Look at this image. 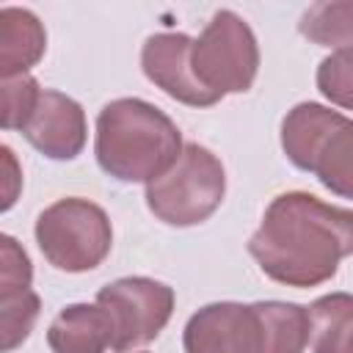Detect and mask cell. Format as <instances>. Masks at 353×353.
<instances>
[{"instance_id": "obj_1", "label": "cell", "mask_w": 353, "mask_h": 353, "mask_svg": "<svg viewBox=\"0 0 353 353\" xmlns=\"http://www.w3.org/2000/svg\"><path fill=\"white\" fill-rule=\"evenodd\" d=\"M248 254L279 284L298 290L325 284L339 262L353 256V210L306 190L279 193L248 237Z\"/></svg>"}, {"instance_id": "obj_2", "label": "cell", "mask_w": 353, "mask_h": 353, "mask_svg": "<svg viewBox=\"0 0 353 353\" xmlns=\"http://www.w3.org/2000/svg\"><path fill=\"white\" fill-rule=\"evenodd\" d=\"M309 309L292 301H215L193 312L182 331L185 353H303Z\"/></svg>"}, {"instance_id": "obj_3", "label": "cell", "mask_w": 353, "mask_h": 353, "mask_svg": "<svg viewBox=\"0 0 353 353\" xmlns=\"http://www.w3.org/2000/svg\"><path fill=\"white\" fill-rule=\"evenodd\" d=\"M182 149L185 141L174 119L146 99L121 97L97 116L94 157L116 182L149 185L176 163Z\"/></svg>"}, {"instance_id": "obj_4", "label": "cell", "mask_w": 353, "mask_h": 353, "mask_svg": "<svg viewBox=\"0 0 353 353\" xmlns=\"http://www.w3.org/2000/svg\"><path fill=\"white\" fill-rule=\"evenodd\" d=\"M281 152L295 168L317 176L325 190L353 201L350 116L320 102H298L281 119Z\"/></svg>"}, {"instance_id": "obj_5", "label": "cell", "mask_w": 353, "mask_h": 353, "mask_svg": "<svg viewBox=\"0 0 353 353\" xmlns=\"http://www.w3.org/2000/svg\"><path fill=\"white\" fill-rule=\"evenodd\" d=\"M226 196V168L215 152L188 141L176 163L146 185L149 212L176 229L204 223Z\"/></svg>"}, {"instance_id": "obj_6", "label": "cell", "mask_w": 353, "mask_h": 353, "mask_svg": "<svg viewBox=\"0 0 353 353\" xmlns=\"http://www.w3.org/2000/svg\"><path fill=\"white\" fill-rule=\"evenodd\" d=\"M33 237L55 270L85 273L99 268L110 254L113 226L99 204L80 196H66L39 212Z\"/></svg>"}, {"instance_id": "obj_7", "label": "cell", "mask_w": 353, "mask_h": 353, "mask_svg": "<svg viewBox=\"0 0 353 353\" xmlns=\"http://www.w3.org/2000/svg\"><path fill=\"white\" fill-rule=\"evenodd\" d=\"M190 66L215 99L245 94L259 72V44L251 25L232 8L215 11L201 36L193 39Z\"/></svg>"}, {"instance_id": "obj_8", "label": "cell", "mask_w": 353, "mask_h": 353, "mask_svg": "<svg viewBox=\"0 0 353 353\" xmlns=\"http://www.w3.org/2000/svg\"><path fill=\"white\" fill-rule=\"evenodd\" d=\"M97 303H102L113 317V353H130L160 336L174 314L176 295L165 281L149 276H124L105 284L97 292Z\"/></svg>"}, {"instance_id": "obj_9", "label": "cell", "mask_w": 353, "mask_h": 353, "mask_svg": "<svg viewBox=\"0 0 353 353\" xmlns=\"http://www.w3.org/2000/svg\"><path fill=\"white\" fill-rule=\"evenodd\" d=\"M193 39L188 33H152L141 47V69L149 83H154L171 99L188 108H212L215 99L193 74L190 66Z\"/></svg>"}, {"instance_id": "obj_10", "label": "cell", "mask_w": 353, "mask_h": 353, "mask_svg": "<svg viewBox=\"0 0 353 353\" xmlns=\"http://www.w3.org/2000/svg\"><path fill=\"white\" fill-rule=\"evenodd\" d=\"M22 135L39 154L50 160H58V163L74 160L83 152L85 138H88L85 110L69 94L44 88L36 110L22 127Z\"/></svg>"}, {"instance_id": "obj_11", "label": "cell", "mask_w": 353, "mask_h": 353, "mask_svg": "<svg viewBox=\"0 0 353 353\" xmlns=\"http://www.w3.org/2000/svg\"><path fill=\"white\" fill-rule=\"evenodd\" d=\"M47 345L52 353H105L116 345V325L102 303H69L63 306L50 328Z\"/></svg>"}, {"instance_id": "obj_12", "label": "cell", "mask_w": 353, "mask_h": 353, "mask_svg": "<svg viewBox=\"0 0 353 353\" xmlns=\"http://www.w3.org/2000/svg\"><path fill=\"white\" fill-rule=\"evenodd\" d=\"M47 30L30 8L3 6L0 8V74L19 77L44 58Z\"/></svg>"}, {"instance_id": "obj_13", "label": "cell", "mask_w": 353, "mask_h": 353, "mask_svg": "<svg viewBox=\"0 0 353 353\" xmlns=\"http://www.w3.org/2000/svg\"><path fill=\"white\" fill-rule=\"evenodd\" d=\"M309 309V347L312 353H345L353 336V295L328 292L317 298Z\"/></svg>"}, {"instance_id": "obj_14", "label": "cell", "mask_w": 353, "mask_h": 353, "mask_svg": "<svg viewBox=\"0 0 353 353\" xmlns=\"http://www.w3.org/2000/svg\"><path fill=\"white\" fill-rule=\"evenodd\" d=\"M301 36L334 52L353 50V0H323L309 6L298 22Z\"/></svg>"}, {"instance_id": "obj_15", "label": "cell", "mask_w": 353, "mask_h": 353, "mask_svg": "<svg viewBox=\"0 0 353 353\" xmlns=\"http://www.w3.org/2000/svg\"><path fill=\"white\" fill-rule=\"evenodd\" d=\"M41 312L39 295L30 290H17L0 295V331H3V350H17L33 331L36 317Z\"/></svg>"}, {"instance_id": "obj_16", "label": "cell", "mask_w": 353, "mask_h": 353, "mask_svg": "<svg viewBox=\"0 0 353 353\" xmlns=\"http://www.w3.org/2000/svg\"><path fill=\"white\" fill-rule=\"evenodd\" d=\"M317 91L336 108L353 110V50L331 52L320 61L314 74Z\"/></svg>"}, {"instance_id": "obj_17", "label": "cell", "mask_w": 353, "mask_h": 353, "mask_svg": "<svg viewBox=\"0 0 353 353\" xmlns=\"http://www.w3.org/2000/svg\"><path fill=\"white\" fill-rule=\"evenodd\" d=\"M41 85L33 74H19V77H6L3 80V130L8 132H22L28 124L30 113L39 105Z\"/></svg>"}, {"instance_id": "obj_18", "label": "cell", "mask_w": 353, "mask_h": 353, "mask_svg": "<svg viewBox=\"0 0 353 353\" xmlns=\"http://www.w3.org/2000/svg\"><path fill=\"white\" fill-rule=\"evenodd\" d=\"M30 284H33V265L25 248L11 234H0V295L30 290Z\"/></svg>"}, {"instance_id": "obj_19", "label": "cell", "mask_w": 353, "mask_h": 353, "mask_svg": "<svg viewBox=\"0 0 353 353\" xmlns=\"http://www.w3.org/2000/svg\"><path fill=\"white\" fill-rule=\"evenodd\" d=\"M0 157H3V212H8L22 190V168L14 157L11 146H0Z\"/></svg>"}, {"instance_id": "obj_20", "label": "cell", "mask_w": 353, "mask_h": 353, "mask_svg": "<svg viewBox=\"0 0 353 353\" xmlns=\"http://www.w3.org/2000/svg\"><path fill=\"white\" fill-rule=\"evenodd\" d=\"M345 353H353V336L347 339V347H345Z\"/></svg>"}, {"instance_id": "obj_21", "label": "cell", "mask_w": 353, "mask_h": 353, "mask_svg": "<svg viewBox=\"0 0 353 353\" xmlns=\"http://www.w3.org/2000/svg\"><path fill=\"white\" fill-rule=\"evenodd\" d=\"M143 353H146V350H143Z\"/></svg>"}]
</instances>
